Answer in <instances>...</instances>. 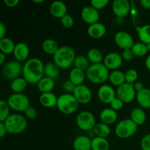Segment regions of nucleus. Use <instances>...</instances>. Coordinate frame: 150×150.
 I'll list each match as a JSON object with an SVG mask.
<instances>
[{
	"instance_id": "nucleus-1",
	"label": "nucleus",
	"mask_w": 150,
	"mask_h": 150,
	"mask_svg": "<svg viewBox=\"0 0 150 150\" xmlns=\"http://www.w3.org/2000/svg\"><path fill=\"white\" fill-rule=\"evenodd\" d=\"M44 66L40 59L31 58L23 64L22 75L28 83H38L44 77Z\"/></svg>"
},
{
	"instance_id": "nucleus-2",
	"label": "nucleus",
	"mask_w": 150,
	"mask_h": 150,
	"mask_svg": "<svg viewBox=\"0 0 150 150\" xmlns=\"http://www.w3.org/2000/svg\"><path fill=\"white\" fill-rule=\"evenodd\" d=\"M76 57L74 49L68 45L59 47L53 56L54 62L61 69L69 68L73 65Z\"/></svg>"
},
{
	"instance_id": "nucleus-3",
	"label": "nucleus",
	"mask_w": 150,
	"mask_h": 150,
	"mask_svg": "<svg viewBox=\"0 0 150 150\" xmlns=\"http://www.w3.org/2000/svg\"><path fill=\"white\" fill-rule=\"evenodd\" d=\"M109 70L103 63L92 64L86 71V76L91 82L97 84L103 83L109 77Z\"/></svg>"
},
{
	"instance_id": "nucleus-4",
	"label": "nucleus",
	"mask_w": 150,
	"mask_h": 150,
	"mask_svg": "<svg viewBox=\"0 0 150 150\" xmlns=\"http://www.w3.org/2000/svg\"><path fill=\"white\" fill-rule=\"evenodd\" d=\"M7 133L12 135L20 134L26 130L27 127L26 119L19 114H13L4 122Z\"/></svg>"
},
{
	"instance_id": "nucleus-5",
	"label": "nucleus",
	"mask_w": 150,
	"mask_h": 150,
	"mask_svg": "<svg viewBox=\"0 0 150 150\" xmlns=\"http://www.w3.org/2000/svg\"><path fill=\"white\" fill-rule=\"evenodd\" d=\"M57 107L64 114H71L76 111L79 102L73 94H63L58 98Z\"/></svg>"
},
{
	"instance_id": "nucleus-6",
	"label": "nucleus",
	"mask_w": 150,
	"mask_h": 150,
	"mask_svg": "<svg viewBox=\"0 0 150 150\" xmlns=\"http://www.w3.org/2000/svg\"><path fill=\"white\" fill-rule=\"evenodd\" d=\"M138 125L130 119L121 120L115 127V134L120 139H127L136 133Z\"/></svg>"
},
{
	"instance_id": "nucleus-7",
	"label": "nucleus",
	"mask_w": 150,
	"mask_h": 150,
	"mask_svg": "<svg viewBox=\"0 0 150 150\" xmlns=\"http://www.w3.org/2000/svg\"><path fill=\"white\" fill-rule=\"evenodd\" d=\"M11 109L16 111H25L29 107V99L22 93L12 94L7 100Z\"/></svg>"
},
{
	"instance_id": "nucleus-8",
	"label": "nucleus",
	"mask_w": 150,
	"mask_h": 150,
	"mask_svg": "<svg viewBox=\"0 0 150 150\" xmlns=\"http://www.w3.org/2000/svg\"><path fill=\"white\" fill-rule=\"evenodd\" d=\"M1 72L3 77L13 81L23 74V66L18 61L9 62L2 65Z\"/></svg>"
},
{
	"instance_id": "nucleus-9",
	"label": "nucleus",
	"mask_w": 150,
	"mask_h": 150,
	"mask_svg": "<svg viewBox=\"0 0 150 150\" xmlns=\"http://www.w3.org/2000/svg\"><path fill=\"white\" fill-rule=\"evenodd\" d=\"M76 124L78 127L82 130L89 131L93 130L95 126V117L91 111H81L76 117Z\"/></svg>"
},
{
	"instance_id": "nucleus-10",
	"label": "nucleus",
	"mask_w": 150,
	"mask_h": 150,
	"mask_svg": "<svg viewBox=\"0 0 150 150\" xmlns=\"http://www.w3.org/2000/svg\"><path fill=\"white\" fill-rule=\"evenodd\" d=\"M117 97L120 98L124 103H129L133 101L136 97V92L134 89V83H125L118 86L117 89Z\"/></svg>"
},
{
	"instance_id": "nucleus-11",
	"label": "nucleus",
	"mask_w": 150,
	"mask_h": 150,
	"mask_svg": "<svg viewBox=\"0 0 150 150\" xmlns=\"http://www.w3.org/2000/svg\"><path fill=\"white\" fill-rule=\"evenodd\" d=\"M114 42L123 50L131 49L135 43L132 35L125 31L117 32L114 35Z\"/></svg>"
},
{
	"instance_id": "nucleus-12",
	"label": "nucleus",
	"mask_w": 150,
	"mask_h": 150,
	"mask_svg": "<svg viewBox=\"0 0 150 150\" xmlns=\"http://www.w3.org/2000/svg\"><path fill=\"white\" fill-rule=\"evenodd\" d=\"M79 103L86 104L92 100V94L90 89L86 85H79L76 86L74 92L73 93Z\"/></svg>"
},
{
	"instance_id": "nucleus-13",
	"label": "nucleus",
	"mask_w": 150,
	"mask_h": 150,
	"mask_svg": "<svg viewBox=\"0 0 150 150\" xmlns=\"http://www.w3.org/2000/svg\"><path fill=\"white\" fill-rule=\"evenodd\" d=\"M123 59L120 54L116 52L108 53L103 59V64L108 70H117L121 67Z\"/></svg>"
},
{
	"instance_id": "nucleus-14",
	"label": "nucleus",
	"mask_w": 150,
	"mask_h": 150,
	"mask_svg": "<svg viewBox=\"0 0 150 150\" xmlns=\"http://www.w3.org/2000/svg\"><path fill=\"white\" fill-rule=\"evenodd\" d=\"M117 93L114 88L108 84L102 85L98 91V98L101 102L106 104H110L111 101L116 98Z\"/></svg>"
},
{
	"instance_id": "nucleus-15",
	"label": "nucleus",
	"mask_w": 150,
	"mask_h": 150,
	"mask_svg": "<svg viewBox=\"0 0 150 150\" xmlns=\"http://www.w3.org/2000/svg\"><path fill=\"white\" fill-rule=\"evenodd\" d=\"M81 16L83 21L89 25L98 23L100 18V13L98 10L91 5L83 7L81 10Z\"/></svg>"
},
{
	"instance_id": "nucleus-16",
	"label": "nucleus",
	"mask_w": 150,
	"mask_h": 150,
	"mask_svg": "<svg viewBox=\"0 0 150 150\" xmlns=\"http://www.w3.org/2000/svg\"><path fill=\"white\" fill-rule=\"evenodd\" d=\"M112 10L117 17H125L130 10V2L127 0H114L112 3Z\"/></svg>"
},
{
	"instance_id": "nucleus-17",
	"label": "nucleus",
	"mask_w": 150,
	"mask_h": 150,
	"mask_svg": "<svg viewBox=\"0 0 150 150\" xmlns=\"http://www.w3.org/2000/svg\"><path fill=\"white\" fill-rule=\"evenodd\" d=\"M67 5L62 1H54L50 5V13L54 17L60 18L67 14Z\"/></svg>"
},
{
	"instance_id": "nucleus-18",
	"label": "nucleus",
	"mask_w": 150,
	"mask_h": 150,
	"mask_svg": "<svg viewBox=\"0 0 150 150\" xmlns=\"http://www.w3.org/2000/svg\"><path fill=\"white\" fill-rule=\"evenodd\" d=\"M87 33L91 38L94 39H99L105 35L106 27L103 23L98 22V23L89 25L87 29Z\"/></svg>"
},
{
	"instance_id": "nucleus-19",
	"label": "nucleus",
	"mask_w": 150,
	"mask_h": 150,
	"mask_svg": "<svg viewBox=\"0 0 150 150\" xmlns=\"http://www.w3.org/2000/svg\"><path fill=\"white\" fill-rule=\"evenodd\" d=\"M13 55L18 62H23L27 59L29 55V48L24 42H18L16 45Z\"/></svg>"
},
{
	"instance_id": "nucleus-20",
	"label": "nucleus",
	"mask_w": 150,
	"mask_h": 150,
	"mask_svg": "<svg viewBox=\"0 0 150 150\" xmlns=\"http://www.w3.org/2000/svg\"><path fill=\"white\" fill-rule=\"evenodd\" d=\"M58 98L53 92L41 93L39 97L40 103L45 108H53L57 106Z\"/></svg>"
},
{
	"instance_id": "nucleus-21",
	"label": "nucleus",
	"mask_w": 150,
	"mask_h": 150,
	"mask_svg": "<svg viewBox=\"0 0 150 150\" xmlns=\"http://www.w3.org/2000/svg\"><path fill=\"white\" fill-rule=\"evenodd\" d=\"M74 150H92V140L86 136H79L73 143Z\"/></svg>"
},
{
	"instance_id": "nucleus-22",
	"label": "nucleus",
	"mask_w": 150,
	"mask_h": 150,
	"mask_svg": "<svg viewBox=\"0 0 150 150\" xmlns=\"http://www.w3.org/2000/svg\"><path fill=\"white\" fill-rule=\"evenodd\" d=\"M136 100L142 108H150V89L144 88L142 90L136 92Z\"/></svg>"
},
{
	"instance_id": "nucleus-23",
	"label": "nucleus",
	"mask_w": 150,
	"mask_h": 150,
	"mask_svg": "<svg viewBox=\"0 0 150 150\" xmlns=\"http://www.w3.org/2000/svg\"><path fill=\"white\" fill-rule=\"evenodd\" d=\"M117 117L118 115H117V111L111 108H104L100 114L101 122L108 125L115 122L117 120Z\"/></svg>"
},
{
	"instance_id": "nucleus-24",
	"label": "nucleus",
	"mask_w": 150,
	"mask_h": 150,
	"mask_svg": "<svg viewBox=\"0 0 150 150\" xmlns=\"http://www.w3.org/2000/svg\"><path fill=\"white\" fill-rule=\"evenodd\" d=\"M37 84L40 92H41V93H45V92H51L55 86V82L54 79L45 76Z\"/></svg>"
},
{
	"instance_id": "nucleus-25",
	"label": "nucleus",
	"mask_w": 150,
	"mask_h": 150,
	"mask_svg": "<svg viewBox=\"0 0 150 150\" xmlns=\"http://www.w3.org/2000/svg\"><path fill=\"white\" fill-rule=\"evenodd\" d=\"M130 120L137 125H142L146 122V113L141 108H133L130 113Z\"/></svg>"
},
{
	"instance_id": "nucleus-26",
	"label": "nucleus",
	"mask_w": 150,
	"mask_h": 150,
	"mask_svg": "<svg viewBox=\"0 0 150 150\" xmlns=\"http://www.w3.org/2000/svg\"><path fill=\"white\" fill-rule=\"evenodd\" d=\"M85 74L83 70H79L76 67L70 70V74H69V80L71 81L76 86L83 84Z\"/></svg>"
},
{
	"instance_id": "nucleus-27",
	"label": "nucleus",
	"mask_w": 150,
	"mask_h": 150,
	"mask_svg": "<svg viewBox=\"0 0 150 150\" xmlns=\"http://www.w3.org/2000/svg\"><path fill=\"white\" fill-rule=\"evenodd\" d=\"M108 80L113 85L117 86H120L126 83L125 73L118 70H113L111 73H110Z\"/></svg>"
},
{
	"instance_id": "nucleus-28",
	"label": "nucleus",
	"mask_w": 150,
	"mask_h": 150,
	"mask_svg": "<svg viewBox=\"0 0 150 150\" xmlns=\"http://www.w3.org/2000/svg\"><path fill=\"white\" fill-rule=\"evenodd\" d=\"M59 69L54 62H48L44 66V75L54 80L59 75Z\"/></svg>"
},
{
	"instance_id": "nucleus-29",
	"label": "nucleus",
	"mask_w": 150,
	"mask_h": 150,
	"mask_svg": "<svg viewBox=\"0 0 150 150\" xmlns=\"http://www.w3.org/2000/svg\"><path fill=\"white\" fill-rule=\"evenodd\" d=\"M42 48L44 52L46 53L47 54L54 56L55 53L57 52V50L59 48L58 43L57 41L53 39H46L42 42Z\"/></svg>"
},
{
	"instance_id": "nucleus-30",
	"label": "nucleus",
	"mask_w": 150,
	"mask_h": 150,
	"mask_svg": "<svg viewBox=\"0 0 150 150\" xmlns=\"http://www.w3.org/2000/svg\"><path fill=\"white\" fill-rule=\"evenodd\" d=\"M14 42L8 38H4L0 39V51L1 53L6 54H10L13 53L15 49Z\"/></svg>"
},
{
	"instance_id": "nucleus-31",
	"label": "nucleus",
	"mask_w": 150,
	"mask_h": 150,
	"mask_svg": "<svg viewBox=\"0 0 150 150\" xmlns=\"http://www.w3.org/2000/svg\"><path fill=\"white\" fill-rule=\"evenodd\" d=\"M141 42L144 44L150 43V24L144 25L136 28Z\"/></svg>"
},
{
	"instance_id": "nucleus-32",
	"label": "nucleus",
	"mask_w": 150,
	"mask_h": 150,
	"mask_svg": "<svg viewBox=\"0 0 150 150\" xmlns=\"http://www.w3.org/2000/svg\"><path fill=\"white\" fill-rule=\"evenodd\" d=\"M110 145L105 138L96 136L92 139V150H109Z\"/></svg>"
},
{
	"instance_id": "nucleus-33",
	"label": "nucleus",
	"mask_w": 150,
	"mask_h": 150,
	"mask_svg": "<svg viewBox=\"0 0 150 150\" xmlns=\"http://www.w3.org/2000/svg\"><path fill=\"white\" fill-rule=\"evenodd\" d=\"M27 83L28 82L24 78L19 77L12 81L10 83V89L15 93H21V92H23L26 89Z\"/></svg>"
},
{
	"instance_id": "nucleus-34",
	"label": "nucleus",
	"mask_w": 150,
	"mask_h": 150,
	"mask_svg": "<svg viewBox=\"0 0 150 150\" xmlns=\"http://www.w3.org/2000/svg\"><path fill=\"white\" fill-rule=\"evenodd\" d=\"M94 133L98 137L105 138L106 139L111 133V129H110L109 125L104 123H98L95 125L93 128Z\"/></svg>"
},
{
	"instance_id": "nucleus-35",
	"label": "nucleus",
	"mask_w": 150,
	"mask_h": 150,
	"mask_svg": "<svg viewBox=\"0 0 150 150\" xmlns=\"http://www.w3.org/2000/svg\"><path fill=\"white\" fill-rule=\"evenodd\" d=\"M88 59L92 64H98V63H102L103 61V56L102 52L98 48H91L87 52Z\"/></svg>"
},
{
	"instance_id": "nucleus-36",
	"label": "nucleus",
	"mask_w": 150,
	"mask_h": 150,
	"mask_svg": "<svg viewBox=\"0 0 150 150\" xmlns=\"http://www.w3.org/2000/svg\"><path fill=\"white\" fill-rule=\"evenodd\" d=\"M89 60L88 59L87 57H85L83 55H79L76 57V59L74 61V64L73 65L75 66L76 68L81 70L83 71L84 70H87L88 68L91 64H89Z\"/></svg>"
},
{
	"instance_id": "nucleus-37",
	"label": "nucleus",
	"mask_w": 150,
	"mask_h": 150,
	"mask_svg": "<svg viewBox=\"0 0 150 150\" xmlns=\"http://www.w3.org/2000/svg\"><path fill=\"white\" fill-rule=\"evenodd\" d=\"M131 50L132 51H133L134 56L139 57H144V56L146 55V53L148 52L146 45L142 42H135L134 45H133V47L131 48Z\"/></svg>"
},
{
	"instance_id": "nucleus-38",
	"label": "nucleus",
	"mask_w": 150,
	"mask_h": 150,
	"mask_svg": "<svg viewBox=\"0 0 150 150\" xmlns=\"http://www.w3.org/2000/svg\"><path fill=\"white\" fill-rule=\"evenodd\" d=\"M10 106L7 101L1 100L0 101V122H4L9 117L10 114Z\"/></svg>"
},
{
	"instance_id": "nucleus-39",
	"label": "nucleus",
	"mask_w": 150,
	"mask_h": 150,
	"mask_svg": "<svg viewBox=\"0 0 150 150\" xmlns=\"http://www.w3.org/2000/svg\"><path fill=\"white\" fill-rule=\"evenodd\" d=\"M125 76L126 83L133 84L138 79V72L135 69H128L125 73Z\"/></svg>"
},
{
	"instance_id": "nucleus-40",
	"label": "nucleus",
	"mask_w": 150,
	"mask_h": 150,
	"mask_svg": "<svg viewBox=\"0 0 150 150\" xmlns=\"http://www.w3.org/2000/svg\"><path fill=\"white\" fill-rule=\"evenodd\" d=\"M108 3H109L108 0H92L90 1V5L98 10L106 7Z\"/></svg>"
},
{
	"instance_id": "nucleus-41",
	"label": "nucleus",
	"mask_w": 150,
	"mask_h": 150,
	"mask_svg": "<svg viewBox=\"0 0 150 150\" xmlns=\"http://www.w3.org/2000/svg\"><path fill=\"white\" fill-rule=\"evenodd\" d=\"M61 23L64 27L65 28H71L74 25V19L71 16L68 14H66L63 16L61 19Z\"/></svg>"
},
{
	"instance_id": "nucleus-42",
	"label": "nucleus",
	"mask_w": 150,
	"mask_h": 150,
	"mask_svg": "<svg viewBox=\"0 0 150 150\" xmlns=\"http://www.w3.org/2000/svg\"><path fill=\"white\" fill-rule=\"evenodd\" d=\"M123 105H124V103L119 98L116 97L111 103H110V106H111V108H112L114 111H117L121 110L122 108H123Z\"/></svg>"
},
{
	"instance_id": "nucleus-43",
	"label": "nucleus",
	"mask_w": 150,
	"mask_h": 150,
	"mask_svg": "<svg viewBox=\"0 0 150 150\" xmlns=\"http://www.w3.org/2000/svg\"><path fill=\"white\" fill-rule=\"evenodd\" d=\"M62 88L67 93H73L76 89V86L70 80H67L63 83Z\"/></svg>"
},
{
	"instance_id": "nucleus-44",
	"label": "nucleus",
	"mask_w": 150,
	"mask_h": 150,
	"mask_svg": "<svg viewBox=\"0 0 150 150\" xmlns=\"http://www.w3.org/2000/svg\"><path fill=\"white\" fill-rule=\"evenodd\" d=\"M140 146L142 150H150V133L146 134L142 139Z\"/></svg>"
},
{
	"instance_id": "nucleus-45",
	"label": "nucleus",
	"mask_w": 150,
	"mask_h": 150,
	"mask_svg": "<svg viewBox=\"0 0 150 150\" xmlns=\"http://www.w3.org/2000/svg\"><path fill=\"white\" fill-rule=\"evenodd\" d=\"M24 113L27 119H29V120H34V119L36 118L37 115H38L37 110L32 106H29V108H26V110L24 111Z\"/></svg>"
},
{
	"instance_id": "nucleus-46",
	"label": "nucleus",
	"mask_w": 150,
	"mask_h": 150,
	"mask_svg": "<svg viewBox=\"0 0 150 150\" xmlns=\"http://www.w3.org/2000/svg\"><path fill=\"white\" fill-rule=\"evenodd\" d=\"M121 56L122 57L123 60H125V61H131L133 59V57H134V54H133L131 49H125L122 52Z\"/></svg>"
},
{
	"instance_id": "nucleus-47",
	"label": "nucleus",
	"mask_w": 150,
	"mask_h": 150,
	"mask_svg": "<svg viewBox=\"0 0 150 150\" xmlns=\"http://www.w3.org/2000/svg\"><path fill=\"white\" fill-rule=\"evenodd\" d=\"M4 3L9 7H14L19 3V0H4Z\"/></svg>"
},
{
	"instance_id": "nucleus-48",
	"label": "nucleus",
	"mask_w": 150,
	"mask_h": 150,
	"mask_svg": "<svg viewBox=\"0 0 150 150\" xmlns=\"http://www.w3.org/2000/svg\"><path fill=\"white\" fill-rule=\"evenodd\" d=\"M7 32V29L6 26L2 22H0V39L5 38V34Z\"/></svg>"
},
{
	"instance_id": "nucleus-49",
	"label": "nucleus",
	"mask_w": 150,
	"mask_h": 150,
	"mask_svg": "<svg viewBox=\"0 0 150 150\" xmlns=\"http://www.w3.org/2000/svg\"><path fill=\"white\" fill-rule=\"evenodd\" d=\"M7 133V128L5 127V125L2 122H0V137L3 138Z\"/></svg>"
},
{
	"instance_id": "nucleus-50",
	"label": "nucleus",
	"mask_w": 150,
	"mask_h": 150,
	"mask_svg": "<svg viewBox=\"0 0 150 150\" xmlns=\"http://www.w3.org/2000/svg\"><path fill=\"white\" fill-rule=\"evenodd\" d=\"M140 4L145 9H150V0H141Z\"/></svg>"
},
{
	"instance_id": "nucleus-51",
	"label": "nucleus",
	"mask_w": 150,
	"mask_h": 150,
	"mask_svg": "<svg viewBox=\"0 0 150 150\" xmlns=\"http://www.w3.org/2000/svg\"><path fill=\"white\" fill-rule=\"evenodd\" d=\"M144 84L142 82H136L134 83V89L136 90V92H139V91L142 90L144 89Z\"/></svg>"
},
{
	"instance_id": "nucleus-52",
	"label": "nucleus",
	"mask_w": 150,
	"mask_h": 150,
	"mask_svg": "<svg viewBox=\"0 0 150 150\" xmlns=\"http://www.w3.org/2000/svg\"><path fill=\"white\" fill-rule=\"evenodd\" d=\"M6 59V55L4 54H3V53H0V64L2 65L3 64H4V61H5Z\"/></svg>"
},
{
	"instance_id": "nucleus-53",
	"label": "nucleus",
	"mask_w": 150,
	"mask_h": 150,
	"mask_svg": "<svg viewBox=\"0 0 150 150\" xmlns=\"http://www.w3.org/2000/svg\"><path fill=\"white\" fill-rule=\"evenodd\" d=\"M145 64H146V68L149 70H150V55L146 57V61H145Z\"/></svg>"
},
{
	"instance_id": "nucleus-54",
	"label": "nucleus",
	"mask_w": 150,
	"mask_h": 150,
	"mask_svg": "<svg viewBox=\"0 0 150 150\" xmlns=\"http://www.w3.org/2000/svg\"><path fill=\"white\" fill-rule=\"evenodd\" d=\"M32 1L36 4H40V3L44 2V0H32Z\"/></svg>"
},
{
	"instance_id": "nucleus-55",
	"label": "nucleus",
	"mask_w": 150,
	"mask_h": 150,
	"mask_svg": "<svg viewBox=\"0 0 150 150\" xmlns=\"http://www.w3.org/2000/svg\"><path fill=\"white\" fill-rule=\"evenodd\" d=\"M146 48H147V51H150V43L149 44H146Z\"/></svg>"
}]
</instances>
